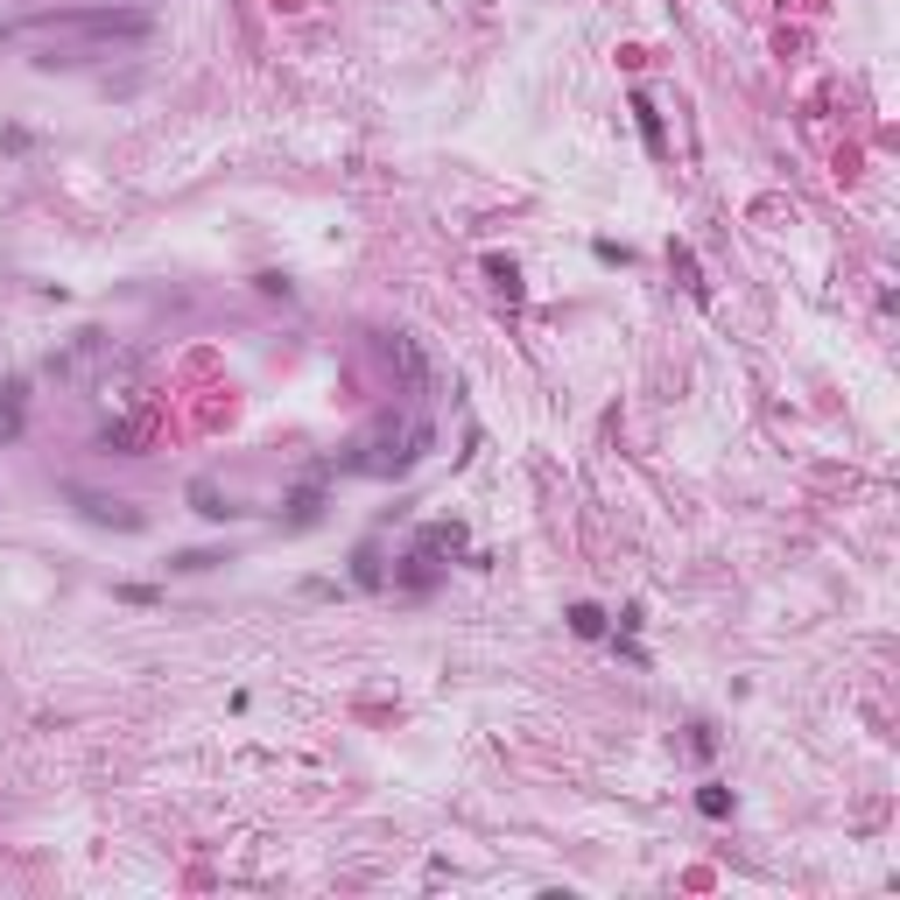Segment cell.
Segmentation results:
<instances>
[{
  "mask_svg": "<svg viewBox=\"0 0 900 900\" xmlns=\"http://www.w3.org/2000/svg\"><path fill=\"white\" fill-rule=\"evenodd\" d=\"M148 14L141 8H57V14H28V22H0V36H28V42H57V50H120V42H148Z\"/></svg>",
  "mask_w": 900,
  "mask_h": 900,
  "instance_id": "1",
  "label": "cell"
},
{
  "mask_svg": "<svg viewBox=\"0 0 900 900\" xmlns=\"http://www.w3.org/2000/svg\"><path fill=\"white\" fill-rule=\"evenodd\" d=\"M113 366H127V352L107 332H78L64 352H50V380H64V387H107Z\"/></svg>",
  "mask_w": 900,
  "mask_h": 900,
  "instance_id": "2",
  "label": "cell"
},
{
  "mask_svg": "<svg viewBox=\"0 0 900 900\" xmlns=\"http://www.w3.org/2000/svg\"><path fill=\"white\" fill-rule=\"evenodd\" d=\"M380 352H387V366L401 373V387H415V395L429 387V359H423V345H415L409 332H387V338H380Z\"/></svg>",
  "mask_w": 900,
  "mask_h": 900,
  "instance_id": "3",
  "label": "cell"
},
{
  "mask_svg": "<svg viewBox=\"0 0 900 900\" xmlns=\"http://www.w3.org/2000/svg\"><path fill=\"white\" fill-rule=\"evenodd\" d=\"M78 507H85L92 521H113V528H141V514H134L127 500H99V492H78Z\"/></svg>",
  "mask_w": 900,
  "mask_h": 900,
  "instance_id": "4",
  "label": "cell"
},
{
  "mask_svg": "<svg viewBox=\"0 0 900 900\" xmlns=\"http://www.w3.org/2000/svg\"><path fill=\"white\" fill-rule=\"evenodd\" d=\"M14 437H22V380L0 387V443H14Z\"/></svg>",
  "mask_w": 900,
  "mask_h": 900,
  "instance_id": "5",
  "label": "cell"
},
{
  "mask_svg": "<svg viewBox=\"0 0 900 900\" xmlns=\"http://www.w3.org/2000/svg\"><path fill=\"white\" fill-rule=\"evenodd\" d=\"M141 437H148V423H141V415H127V423H113L107 437H99V450H141Z\"/></svg>",
  "mask_w": 900,
  "mask_h": 900,
  "instance_id": "6",
  "label": "cell"
},
{
  "mask_svg": "<svg viewBox=\"0 0 900 900\" xmlns=\"http://www.w3.org/2000/svg\"><path fill=\"white\" fill-rule=\"evenodd\" d=\"M190 500H198V514H204V521H225V514H233V507L218 500V486H212V478H198V486H190Z\"/></svg>",
  "mask_w": 900,
  "mask_h": 900,
  "instance_id": "7",
  "label": "cell"
},
{
  "mask_svg": "<svg viewBox=\"0 0 900 900\" xmlns=\"http://www.w3.org/2000/svg\"><path fill=\"white\" fill-rule=\"evenodd\" d=\"M634 113H640V141H648L654 155H662V148H668V141H662V113H654L648 99H634Z\"/></svg>",
  "mask_w": 900,
  "mask_h": 900,
  "instance_id": "8",
  "label": "cell"
},
{
  "mask_svg": "<svg viewBox=\"0 0 900 900\" xmlns=\"http://www.w3.org/2000/svg\"><path fill=\"white\" fill-rule=\"evenodd\" d=\"M570 626H577L584 640H598V634H605V612H598V605H577V612H570Z\"/></svg>",
  "mask_w": 900,
  "mask_h": 900,
  "instance_id": "9",
  "label": "cell"
},
{
  "mask_svg": "<svg viewBox=\"0 0 900 900\" xmlns=\"http://www.w3.org/2000/svg\"><path fill=\"white\" fill-rule=\"evenodd\" d=\"M697 809H703V816H732V795H725V788H703Z\"/></svg>",
  "mask_w": 900,
  "mask_h": 900,
  "instance_id": "10",
  "label": "cell"
}]
</instances>
